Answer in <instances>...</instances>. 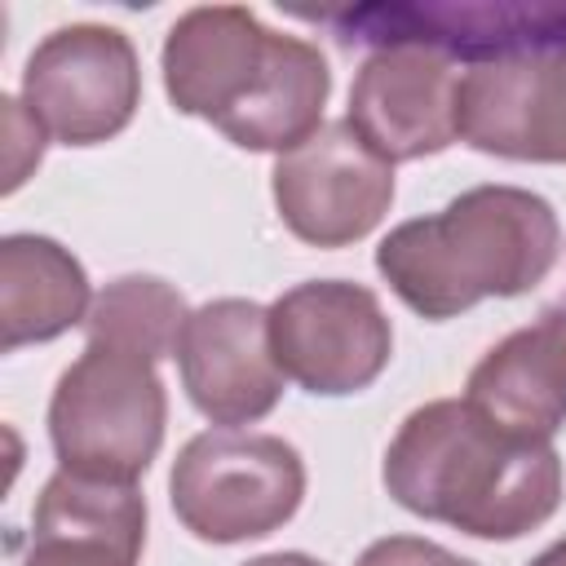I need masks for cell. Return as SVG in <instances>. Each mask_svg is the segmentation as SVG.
Wrapping results in <instances>:
<instances>
[{
	"label": "cell",
	"mask_w": 566,
	"mask_h": 566,
	"mask_svg": "<svg viewBox=\"0 0 566 566\" xmlns=\"http://www.w3.org/2000/svg\"><path fill=\"white\" fill-rule=\"evenodd\" d=\"M464 402L517 438L553 442L566 420V292L482 354Z\"/></svg>",
	"instance_id": "14"
},
{
	"label": "cell",
	"mask_w": 566,
	"mask_h": 566,
	"mask_svg": "<svg viewBox=\"0 0 566 566\" xmlns=\"http://www.w3.org/2000/svg\"><path fill=\"white\" fill-rule=\"evenodd\" d=\"M460 71L447 53L389 44L363 57L349 84V124L385 159L407 164L460 142Z\"/></svg>",
	"instance_id": "12"
},
{
	"label": "cell",
	"mask_w": 566,
	"mask_h": 566,
	"mask_svg": "<svg viewBox=\"0 0 566 566\" xmlns=\"http://www.w3.org/2000/svg\"><path fill=\"white\" fill-rule=\"evenodd\" d=\"M177 522L203 544L265 539L296 517L305 500V460L279 433L203 429L168 473Z\"/></svg>",
	"instance_id": "5"
},
{
	"label": "cell",
	"mask_w": 566,
	"mask_h": 566,
	"mask_svg": "<svg viewBox=\"0 0 566 566\" xmlns=\"http://www.w3.org/2000/svg\"><path fill=\"white\" fill-rule=\"evenodd\" d=\"M354 566H478V562H469L433 539H420V535H385V539L367 544Z\"/></svg>",
	"instance_id": "18"
},
{
	"label": "cell",
	"mask_w": 566,
	"mask_h": 566,
	"mask_svg": "<svg viewBox=\"0 0 566 566\" xmlns=\"http://www.w3.org/2000/svg\"><path fill=\"white\" fill-rule=\"evenodd\" d=\"M270 190L279 221L301 243L349 248L385 221L394 203V164H385L349 119H332L274 159Z\"/></svg>",
	"instance_id": "8"
},
{
	"label": "cell",
	"mask_w": 566,
	"mask_h": 566,
	"mask_svg": "<svg viewBox=\"0 0 566 566\" xmlns=\"http://www.w3.org/2000/svg\"><path fill=\"white\" fill-rule=\"evenodd\" d=\"M562 252L553 203L522 186H473L442 212L394 226L376 248L389 292L429 323L539 287Z\"/></svg>",
	"instance_id": "3"
},
{
	"label": "cell",
	"mask_w": 566,
	"mask_h": 566,
	"mask_svg": "<svg viewBox=\"0 0 566 566\" xmlns=\"http://www.w3.org/2000/svg\"><path fill=\"white\" fill-rule=\"evenodd\" d=\"M186 318H190L186 296L168 279L119 274L93 296V310L84 318V340L124 345V349H137L159 363V358L177 354V336H181Z\"/></svg>",
	"instance_id": "16"
},
{
	"label": "cell",
	"mask_w": 566,
	"mask_h": 566,
	"mask_svg": "<svg viewBox=\"0 0 566 566\" xmlns=\"http://www.w3.org/2000/svg\"><path fill=\"white\" fill-rule=\"evenodd\" d=\"M181 389L217 429L265 420L283 398V367L270 349V310L248 296H217L190 310L177 336Z\"/></svg>",
	"instance_id": "11"
},
{
	"label": "cell",
	"mask_w": 566,
	"mask_h": 566,
	"mask_svg": "<svg viewBox=\"0 0 566 566\" xmlns=\"http://www.w3.org/2000/svg\"><path fill=\"white\" fill-rule=\"evenodd\" d=\"M380 482L424 522L473 539H522L562 504V455L553 442L500 429L464 398H433L389 438Z\"/></svg>",
	"instance_id": "2"
},
{
	"label": "cell",
	"mask_w": 566,
	"mask_h": 566,
	"mask_svg": "<svg viewBox=\"0 0 566 566\" xmlns=\"http://www.w3.org/2000/svg\"><path fill=\"white\" fill-rule=\"evenodd\" d=\"M526 566H566V535H562L557 544H548L539 557H531Z\"/></svg>",
	"instance_id": "20"
},
{
	"label": "cell",
	"mask_w": 566,
	"mask_h": 566,
	"mask_svg": "<svg viewBox=\"0 0 566 566\" xmlns=\"http://www.w3.org/2000/svg\"><path fill=\"white\" fill-rule=\"evenodd\" d=\"M146 548V500L137 482H102L57 469L31 513L18 566H137Z\"/></svg>",
	"instance_id": "13"
},
{
	"label": "cell",
	"mask_w": 566,
	"mask_h": 566,
	"mask_svg": "<svg viewBox=\"0 0 566 566\" xmlns=\"http://www.w3.org/2000/svg\"><path fill=\"white\" fill-rule=\"evenodd\" d=\"M327 22L345 44H420L447 53L451 62L464 57L491 62L522 49L566 44V4H513V0H424V4H358V9H327L314 13Z\"/></svg>",
	"instance_id": "10"
},
{
	"label": "cell",
	"mask_w": 566,
	"mask_h": 566,
	"mask_svg": "<svg viewBox=\"0 0 566 566\" xmlns=\"http://www.w3.org/2000/svg\"><path fill=\"white\" fill-rule=\"evenodd\" d=\"M22 106L62 146L111 142L142 106V62L133 40L106 22L49 31L22 66Z\"/></svg>",
	"instance_id": "6"
},
{
	"label": "cell",
	"mask_w": 566,
	"mask_h": 566,
	"mask_svg": "<svg viewBox=\"0 0 566 566\" xmlns=\"http://www.w3.org/2000/svg\"><path fill=\"white\" fill-rule=\"evenodd\" d=\"M168 389L155 358L84 340L49 398V442L57 469L102 482H137L164 447Z\"/></svg>",
	"instance_id": "4"
},
{
	"label": "cell",
	"mask_w": 566,
	"mask_h": 566,
	"mask_svg": "<svg viewBox=\"0 0 566 566\" xmlns=\"http://www.w3.org/2000/svg\"><path fill=\"white\" fill-rule=\"evenodd\" d=\"M4 128H9V146H4V195H13L22 181H27V172L40 164V155H44V128L31 119V111L18 102V97H4Z\"/></svg>",
	"instance_id": "17"
},
{
	"label": "cell",
	"mask_w": 566,
	"mask_h": 566,
	"mask_svg": "<svg viewBox=\"0 0 566 566\" xmlns=\"http://www.w3.org/2000/svg\"><path fill=\"white\" fill-rule=\"evenodd\" d=\"M460 142L517 164H566V44L460 71Z\"/></svg>",
	"instance_id": "9"
},
{
	"label": "cell",
	"mask_w": 566,
	"mask_h": 566,
	"mask_svg": "<svg viewBox=\"0 0 566 566\" xmlns=\"http://www.w3.org/2000/svg\"><path fill=\"white\" fill-rule=\"evenodd\" d=\"M243 566H327V562H318L310 553H265V557H252Z\"/></svg>",
	"instance_id": "19"
},
{
	"label": "cell",
	"mask_w": 566,
	"mask_h": 566,
	"mask_svg": "<svg viewBox=\"0 0 566 566\" xmlns=\"http://www.w3.org/2000/svg\"><path fill=\"white\" fill-rule=\"evenodd\" d=\"M93 310V287L71 248L49 234H4L0 239V349L57 340L84 327Z\"/></svg>",
	"instance_id": "15"
},
{
	"label": "cell",
	"mask_w": 566,
	"mask_h": 566,
	"mask_svg": "<svg viewBox=\"0 0 566 566\" xmlns=\"http://www.w3.org/2000/svg\"><path fill=\"white\" fill-rule=\"evenodd\" d=\"M164 93L243 150L287 155L323 128L332 71L318 44L265 27L243 4L186 9L159 53Z\"/></svg>",
	"instance_id": "1"
},
{
	"label": "cell",
	"mask_w": 566,
	"mask_h": 566,
	"mask_svg": "<svg viewBox=\"0 0 566 566\" xmlns=\"http://www.w3.org/2000/svg\"><path fill=\"white\" fill-rule=\"evenodd\" d=\"M265 310L274 363L314 398L358 394L394 358L389 314L363 283L310 279L274 296Z\"/></svg>",
	"instance_id": "7"
}]
</instances>
